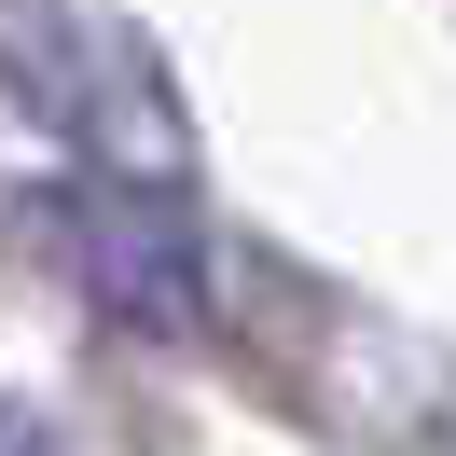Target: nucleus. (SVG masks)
<instances>
[{"label":"nucleus","mask_w":456,"mask_h":456,"mask_svg":"<svg viewBox=\"0 0 456 456\" xmlns=\"http://www.w3.org/2000/svg\"><path fill=\"white\" fill-rule=\"evenodd\" d=\"M56 249L125 332H194L208 318V249H194V194L180 180H69Z\"/></svg>","instance_id":"f257e3e1"},{"label":"nucleus","mask_w":456,"mask_h":456,"mask_svg":"<svg viewBox=\"0 0 456 456\" xmlns=\"http://www.w3.org/2000/svg\"><path fill=\"white\" fill-rule=\"evenodd\" d=\"M0 456H69V443H56V428L28 415V401H0Z\"/></svg>","instance_id":"7ed1b4c3"},{"label":"nucleus","mask_w":456,"mask_h":456,"mask_svg":"<svg viewBox=\"0 0 456 456\" xmlns=\"http://www.w3.org/2000/svg\"><path fill=\"white\" fill-rule=\"evenodd\" d=\"M0 84H14L28 125L97 152V125H111V42L84 28V0H0Z\"/></svg>","instance_id":"f03ea898"}]
</instances>
